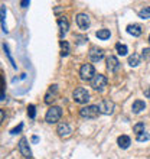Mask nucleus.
<instances>
[{
	"label": "nucleus",
	"mask_w": 150,
	"mask_h": 159,
	"mask_svg": "<svg viewBox=\"0 0 150 159\" xmlns=\"http://www.w3.org/2000/svg\"><path fill=\"white\" fill-rule=\"evenodd\" d=\"M61 116H62V109L58 107V106H52V107L48 110V113H46L45 120H46V123H51V125H52V123L59 121Z\"/></svg>",
	"instance_id": "f257e3e1"
},
{
	"label": "nucleus",
	"mask_w": 150,
	"mask_h": 159,
	"mask_svg": "<svg viewBox=\"0 0 150 159\" xmlns=\"http://www.w3.org/2000/svg\"><path fill=\"white\" fill-rule=\"evenodd\" d=\"M72 97H74L75 103H79V104H85V103H88V100H90V93H88L85 88L78 87V88H77V90L74 91Z\"/></svg>",
	"instance_id": "f03ea898"
},
{
	"label": "nucleus",
	"mask_w": 150,
	"mask_h": 159,
	"mask_svg": "<svg viewBox=\"0 0 150 159\" xmlns=\"http://www.w3.org/2000/svg\"><path fill=\"white\" fill-rule=\"evenodd\" d=\"M91 85L97 91H104L105 87H107V77L103 75V74H98V75L95 74V77L91 80Z\"/></svg>",
	"instance_id": "7ed1b4c3"
},
{
	"label": "nucleus",
	"mask_w": 150,
	"mask_h": 159,
	"mask_svg": "<svg viewBox=\"0 0 150 159\" xmlns=\"http://www.w3.org/2000/svg\"><path fill=\"white\" fill-rule=\"evenodd\" d=\"M79 75H81V78L82 80H92L94 77H95V68H94V65L92 64H84L82 67H81V70H79Z\"/></svg>",
	"instance_id": "20e7f679"
},
{
	"label": "nucleus",
	"mask_w": 150,
	"mask_h": 159,
	"mask_svg": "<svg viewBox=\"0 0 150 159\" xmlns=\"http://www.w3.org/2000/svg\"><path fill=\"white\" fill-rule=\"evenodd\" d=\"M98 106H87V107H82L79 114H81V117L84 119H95L98 117Z\"/></svg>",
	"instance_id": "39448f33"
},
{
	"label": "nucleus",
	"mask_w": 150,
	"mask_h": 159,
	"mask_svg": "<svg viewBox=\"0 0 150 159\" xmlns=\"http://www.w3.org/2000/svg\"><path fill=\"white\" fill-rule=\"evenodd\" d=\"M19 151H20L22 156H25L26 159H30V158H32V151H30L29 143H28L26 138H22L20 140H19Z\"/></svg>",
	"instance_id": "423d86ee"
},
{
	"label": "nucleus",
	"mask_w": 150,
	"mask_h": 159,
	"mask_svg": "<svg viewBox=\"0 0 150 159\" xmlns=\"http://www.w3.org/2000/svg\"><path fill=\"white\" fill-rule=\"evenodd\" d=\"M77 25L79 26V29L82 30H87L91 25V20H90V16L85 15V13H79L78 16H77Z\"/></svg>",
	"instance_id": "0eeeda50"
},
{
	"label": "nucleus",
	"mask_w": 150,
	"mask_h": 159,
	"mask_svg": "<svg viewBox=\"0 0 150 159\" xmlns=\"http://www.w3.org/2000/svg\"><path fill=\"white\" fill-rule=\"evenodd\" d=\"M114 110V103L111 100H103L98 104V111L103 114H111Z\"/></svg>",
	"instance_id": "6e6552de"
},
{
	"label": "nucleus",
	"mask_w": 150,
	"mask_h": 159,
	"mask_svg": "<svg viewBox=\"0 0 150 159\" xmlns=\"http://www.w3.org/2000/svg\"><path fill=\"white\" fill-rule=\"evenodd\" d=\"M90 59H91L92 62H98L103 59L104 57V51L101 49V48H97V46H92L91 49H90Z\"/></svg>",
	"instance_id": "1a4fd4ad"
},
{
	"label": "nucleus",
	"mask_w": 150,
	"mask_h": 159,
	"mask_svg": "<svg viewBox=\"0 0 150 159\" xmlns=\"http://www.w3.org/2000/svg\"><path fill=\"white\" fill-rule=\"evenodd\" d=\"M120 67V62H118V59L114 57V55H110L108 58H107V70L110 72H116Z\"/></svg>",
	"instance_id": "9d476101"
},
{
	"label": "nucleus",
	"mask_w": 150,
	"mask_h": 159,
	"mask_svg": "<svg viewBox=\"0 0 150 159\" xmlns=\"http://www.w3.org/2000/svg\"><path fill=\"white\" fill-rule=\"evenodd\" d=\"M56 132H58V134L61 138H68V136L71 134V127H69L67 123H59Z\"/></svg>",
	"instance_id": "9b49d317"
},
{
	"label": "nucleus",
	"mask_w": 150,
	"mask_h": 159,
	"mask_svg": "<svg viewBox=\"0 0 150 159\" xmlns=\"http://www.w3.org/2000/svg\"><path fill=\"white\" fill-rule=\"evenodd\" d=\"M56 93H58V88H56V85H51V88L48 90V93L45 94V103H46V104H51V103L55 100Z\"/></svg>",
	"instance_id": "f8f14e48"
},
{
	"label": "nucleus",
	"mask_w": 150,
	"mask_h": 159,
	"mask_svg": "<svg viewBox=\"0 0 150 159\" xmlns=\"http://www.w3.org/2000/svg\"><path fill=\"white\" fill-rule=\"evenodd\" d=\"M58 26L59 30H61V35H65L69 30V22H68L67 17H59L58 19Z\"/></svg>",
	"instance_id": "ddd939ff"
},
{
	"label": "nucleus",
	"mask_w": 150,
	"mask_h": 159,
	"mask_svg": "<svg viewBox=\"0 0 150 159\" xmlns=\"http://www.w3.org/2000/svg\"><path fill=\"white\" fill-rule=\"evenodd\" d=\"M127 32H129L130 35H133V36H140L143 32L142 26L140 25H136V23H133V25H129L127 26Z\"/></svg>",
	"instance_id": "4468645a"
},
{
	"label": "nucleus",
	"mask_w": 150,
	"mask_h": 159,
	"mask_svg": "<svg viewBox=\"0 0 150 159\" xmlns=\"http://www.w3.org/2000/svg\"><path fill=\"white\" fill-rule=\"evenodd\" d=\"M144 109H146V103H144L143 100H136V101L133 103V107H131L133 113H136V114L142 113Z\"/></svg>",
	"instance_id": "2eb2a0df"
},
{
	"label": "nucleus",
	"mask_w": 150,
	"mask_h": 159,
	"mask_svg": "<svg viewBox=\"0 0 150 159\" xmlns=\"http://www.w3.org/2000/svg\"><path fill=\"white\" fill-rule=\"evenodd\" d=\"M117 143H118V146H120L121 149H127V148L130 146L131 140H130L129 136H126V134H121L120 138L117 139Z\"/></svg>",
	"instance_id": "dca6fc26"
},
{
	"label": "nucleus",
	"mask_w": 150,
	"mask_h": 159,
	"mask_svg": "<svg viewBox=\"0 0 150 159\" xmlns=\"http://www.w3.org/2000/svg\"><path fill=\"white\" fill-rule=\"evenodd\" d=\"M4 17H6V6H2V9H0V23H2V29H3V32L4 34H7L6 25H4Z\"/></svg>",
	"instance_id": "f3484780"
},
{
	"label": "nucleus",
	"mask_w": 150,
	"mask_h": 159,
	"mask_svg": "<svg viewBox=\"0 0 150 159\" xmlns=\"http://www.w3.org/2000/svg\"><path fill=\"white\" fill-rule=\"evenodd\" d=\"M95 35H97V38H98V39H103V41H105V39H108L110 36H111V34H110L108 29H100Z\"/></svg>",
	"instance_id": "a211bd4d"
},
{
	"label": "nucleus",
	"mask_w": 150,
	"mask_h": 159,
	"mask_svg": "<svg viewBox=\"0 0 150 159\" xmlns=\"http://www.w3.org/2000/svg\"><path fill=\"white\" fill-rule=\"evenodd\" d=\"M129 64L131 65V67H137L139 64H140V55L137 54H133L129 57Z\"/></svg>",
	"instance_id": "6ab92c4d"
},
{
	"label": "nucleus",
	"mask_w": 150,
	"mask_h": 159,
	"mask_svg": "<svg viewBox=\"0 0 150 159\" xmlns=\"http://www.w3.org/2000/svg\"><path fill=\"white\" fill-rule=\"evenodd\" d=\"M69 54V43L67 41H61V55L67 57Z\"/></svg>",
	"instance_id": "aec40b11"
},
{
	"label": "nucleus",
	"mask_w": 150,
	"mask_h": 159,
	"mask_svg": "<svg viewBox=\"0 0 150 159\" xmlns=\"http://www.w3.org/2000/svg\"><path fill=\"white\" fill-rule=\"evenodd\" d=\"M139 17H142V19H150V6H146L144 9H142V10L139 12Z\"/></svg>",
	"instance_id": "412c9836"
},
{
	"label": "nucleus",
	"mask_w": 150,
	"mask_h": 159,
	"mask_svg": "<svg viewBox=\"0 0 150 159\" xmlns=\"http://www.w3.org/2000/svg\"><path fill=\"white\" fill-rule=\"evenodd\" d=\"M116 49H117V54H118V55H127V52H129L127 46L123 45V43H117Z\"/></svg>",
	"instance_id": "4be33fe9"
},
{
	"label": "nucleus",
	"mask_w": 150,
	"mask_h": 159,
	"mask_svg": "<svg viewBox=\"0 0 150 159\" xmlns=\"http://www.w3.org/2000/svg\"><path fill=\"white\" fill-rule=\"evenodd\" d=\"M74 39L77 41L78 45H82V43H85V42L88 41L87 36H82V35H74Z\"/></svg>",
	"instance_id": "5701e85b"
},
{
	"label": "nucleus",
	"mask_w": 150,
	"mask_h": 159,
	"mask_svg": "<svg viewBox=\"0 0 150 159\" xmlns=\"http://www.w3.org/2000/svg\"><path fill=\"white\" fill-rule=\"evenodd\" d=\"M133 130H134V133H137V134L143 133V132H144V123H137V125H134Z\"/></svg>",
	"instance_id": "b1692460"
},
{
	"label": "nucleus",
	"mask_w": 150,
	"mask_h": 159,
	"mask_svg": "<svg viewBox=\"0 0 150 159\" xmlns=\"http://www.w3.org/2000/svg\"><path fill=\"white\" fill-rule=\"evenodd\" d=\"M28 116H29L30 119H35V116H36V107H35L33 104H30L29 107H28Z\"/></svg>",
	"instance_id": "393cba45"
},
{
	"label": "nucleus",
	"mask_w": 150,
	"mask_h": 159,
	"mask_svg": "<svg viewBox=\"0 0 150 159\" xmlns=\"http://www.w3.org/2000/svg\"><path fill=\"white\" fill-rule=\"evenodd\" d=\"M3 49H4V52H6V55H7V58L10 59V62H12V65H13V68H16V64H15V61H13V58H12V55H10V51H9V46L4 43L3 45Z\"/></svg>",
	"instance_id": "a878e982"
},
{
	"label": "nucleus",
	"mask_w": 150,
	"mask_h": 159,
	"mask_svg": "<svg viewBox=\"0 0 150 159\" xmlns=\"http://www.w3.org/2000/svg\"><path fill=\"white\" fill-rule=\"evenodd\" d=\"M150 139V134L149 133H140V134H137V140L139 142H146V140H149Z\"/></svg>",
	"instance_id": "bb28decb"
},
{
	"label": "nucleus",
	"mask_w": 150,
	"mask_h": 159,
	"mask_svg": "<svg viewBox=\"0 0 150 159\" xmlns=\"http://www.w3.org/2000/svg\"><path fill=\"white\" fill-rule=\"evenodd\" d=\"M23 129V125H19V126H16V127H15V129H12L10 130V134H17V133H20V130Z\"/></svg>",
	"instance_id": "cd10ccee"
},
{
	"label": "nucleus",
	"mask_w": 150,
	"mask_h": 159,
	"mask_svg": "<svg viewBox=\"0 0 150 159\" xmlns=\"http://www.w3.org/2000/svg\"><path fill=\"white\" fill-rule=\"evenodd\" d=\"M142 52H143V54H142L143 58H144V59H150V48H144Z\"/></svg>",
	"instance_id": "c85d7f7f"
},
{
	"label": "nucleus",
	"mask_w": 150,
	"mask_h": 159,
	"mask_svg": "<svg viewBox=\"0 0 150 159\" xmlns=\"http://www.w3.org/2000/svg\"><path fill=\"white\" fill-rule=\"evenodd\" d=\"M0 90L4 91V81H3V75L2 74H0Z\"/></svg>",
	"instance_id": "c756f323"
},
{
	"label": "nucleus",
	"mask_w": 150,
	"mask_h": 159,
	"mask_svg": "<svg viewBox=\"0 0 150 159\" xmlns=\"http://www.w3.org/2000/svg\"><path fill=\"white\" fill-rule=\"evenodd\" d=\"M20 4H22V7H28L30 4V2L29 0H23V2H20Z\"/></svg>",
	"instance_id": "7c9ffc66"
},
{
	"label": "nucleus",
	"mask_w": 150,
	"mask_h": 159,
	"mask_svg": "<svg viewBox=\"0 0 150 159\" xmlns=\"http://www.w3.org/2000/svg\"><path fill=\"white\" fill-rule=\"evenodd\" d=\"M4 121V111L3 110H0V125Z\"/></svg>",
	"instance_id": "2f4dec72"
},
{
	"label": "nucleus",
	"mask_w": 150,
	"mask_h": 159,
	"mask_svg": "<svg viewBox=\"0 0 150 159\" xmlns=\"http://www.w3.org/2000/svg\"><path fill=\"white\" fill-rule=\"evenodd\" d=\"M4 98H6V94H4V91H3V90H0V101H2V100H4Z\"/></svg>",
	"instance_id": "473e14b6"
},
{
	"label": "nucleus",
	"mask_w": 150,
	"mask_h": 159,
	"mask_svg": "<svg viewBox=\"0 0 150 159\" xmlns=\"http://www.w3.org/2000/svg\"><path fill=\"white\" fill-rule=\"evenodd\" d=\"M144 96H146V97H147V98H150V87H149V88H147L146 91H144Z\"/></svg>",
	"instance_id": "72a5a7b5"
},
{
	"label": "nucleus",
	"mask_w": 150,
	"mask_h": 159,
	"mask_svg": "<svg viewBox=\"0 0 150 159\" xmlns=\"http://www.w3.org/2000/svg\"><path fill=\"white\" fill-rule=\"evenodd\" d=\"M32 142H39V138H38V136H33V138H32Z\"/></svg>",
	"instance_id": "f704fd0d"
},
{
	"label": "nucleus",
	"mask_w": 150,
	"mask_h": 159,
	"mask_svg": "<svg viewBox=\"0 0 150 159\" xmlns=\"http://www.w3.org/2000/svg\"><path fill=\"white\" fill-rule=\"evenodd\" d=\"M149 42H150V35H149Z\"/></svg>",
	"instance_id": "c9c22d12"
}]
</instances>
